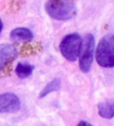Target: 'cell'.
Masks as SVG:
<instances>
[{
	"instance_id": "6da1fadb",
	"label": "cell",
	"mask_w": 114,
	"mask_h": 126,
	"mask_svg": "<svg viewBox=\"0 0 114 126\" xmlns=\"http://www.w3.org/2000/svg\"><path fill=\"white\" fill-rule=\"evenodd\" d=\"M45 8L46 13L57 20H69L76 15V7L71 0H49Z\"/></svg>"
},
{
	"instance_id": "7a4b0ae2",
	"label": "cell",
	"mask_w": 114,
	"mask_h": 126,
	"mask_svg": "<svg viewBox=\"0 0 114 126\" xmlns=\"http://www.w3.org/2000/svg\"><path fill=\"white\" fill-rule=\"evenodd\" d=\"M96 60L102 67H114V35L108 34L100 41L96 51Z\"/></svg>"
},
{
	"instance_id": "3957f363",
	"label": "cell",
	"mask_w": 114,
	"mask_h": 126,
	"mask_svg": "<svg viewBox=\"0 0 114 126\" xmlns=\"http://www.w3.org/2000/svg\"><path fill=\"white\" fill-rule=\"evenodd\" d=\"M82 44L83 40L80 35L71 33L63 38L60 44V49L66 59L75 61L80 56Z\"/></svg>"
},
{
	"instance_id": "277c9868",
	"label": "cell",
	"mask_w": 114,
	"mask_h": 126,
	"mask_svg": "<svg viewBox=\"0 0 114 126\" xmlns=\"http://www.w3.org/2000/svg\"><path fill=\"white\" fill-rule=\"evenodd\" d=\"M94 47H95V40L93 35L91 34L86 35L84 41H83V44L79 56L80 69L84 73L88 72L91 69L94 60Z\"/></svg>"
},
{
	"instance_id": "5b68a950",
	"label": "cell",
	"mask_w": 114,
	"mask_h": 126,
	"mask_svg": "<svg viewBox=\"0 0 114 126\" xmlns=\"http://www.w3.org/2000/svg\"><path fill=\"white\" fill-rule=\"evenodd\" d=\"M18 97L12 93L0 94V113H14L20 109Z\"/></svg>"
},
{
	"instance_id": "8992f818",
	"label": "cell",
	"mask_w": 114,
	"mask_h": 126,
	"mask_svg": "<svg viewBox=\"0 0 114 126\" xmlns=\"http://www.w3.org/2000/svg\"><path fill=\"white\" fill-rule=\"evenodd\" d=\"M16 55L17 50L14 46L7 44L0 45V72L8 66Z\"/></svg>"
},
{
	"instance_id": "52a82bcc",
	"label": "cell",
	"mask_w": 114,
	"mask_h": 126,
	"mask_svg": "<svg viewBox=\"0 0 114 126\" xmlns=\"http://www.w3.org/2000/svg\"><path fill=\"white\" fill-rule=\"evenodd\" d=\"M99 115L104 119H112L114 117V99L102 102L98 106Z\"/></svg>"
},
{
	"instance_id": "ba28073f",
	"label": "cell",
	"mask_w": 114,
	"mask_h": 126,
	"mask_svg": "<svg viewBox=\"0 0 114 126\" xmlns=\"http://www.w3.org/2000/svg\"><path fill=\"white\" fill-rule=\"evenodd\" d=\"M10 36L15 41H27L30 40L33 37V35L29 30L24 27H19L14 29L11 32Z\"/></svg>"
},
{
	"instance_id": "9c48e42d",
	"label": "cell",
	"mask_w": 114,
	"mask_h": 126,
	"mask_svg": "<svg viewBox=\"0 0 114 126\" xmlns=\"http://www.w3.org/2000/svg\"><path fill=\"white\" fill-rule=\"evenodd\" d=\"M34 67L27 63H19L15 69V73L20 78H25L32 75Z\"/></svg>"
},
{
	"instance_id": "30bf717a",
	"label": "cell",
	"mask_w": 114,
	"mask_h": 126,
	"mask_svg": "<svg viewBox=\"0 0 114 126\" xmlns=\"http://www.w3.org/2000/svg\"><path fill=\"white\" fill-rule=\"evenodd\" d=\"M60 87V80L57 78L54 79L53 80H52L50 83H49L42 90L41 94H40V97H44L46 95H48L49 94L53 92H56L57 91Z\"/></svg>"
},
{
	"instance_id": "8fae6325",
	"label": "cell",
	"mask_w": 114,
	"mask_h": 126,
	"mask_svg": "<svg viewBox=\"0 0 114 126\" xmlns=\"http://www.w3.org/2000/svg\"><path fill=\"white\" fill-rule=\"evenodd\" d=\"M78 126H91V123H89L88 122H86V120H82L79 123Z\"/></svg>"
},
{
	"instance_id": "7c38bea8",
	"label": "cell",
	"mask_w": 114,
	"mask_h": 126,
	"mask_svg": "<svg viewBox=\"0 0 114 126\" xmlns=\"http://www.w3.org/2000/svg\"><path fill=\"white\" fill-rule=\"evenodd\" d=\"M2 27H3V24H2L1 21L0 20V32H1V30H2Z\"/></svg>"
}]
</instances>
